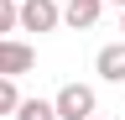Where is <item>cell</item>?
<instances>
[{"instance_id": "2", "label": "cell", "mask_w": 125, "mask_h": 120, "mask_svg": "<svg viewBox=\"0 0 125 120\" xmlns=\"http://www.w3.org/2000/svg\"><path fill=\"white\" fill-rule=\"evenodd\" d=\"M16 26H26V32H57V0H21L16 5Z\"/></svg>"}, {"instance_id": "3", "label": "cell", "mask_w": 125, "mask_h": 120, "mask_svg": "<svg viewBox=\"0 0 125 120\" xmlns=\"http://www.w3.org/2000/svg\"><path fill=\"white\" fill-rule=\"evenodd\" d=\"M37 68V52L26 47V42H10V37H0V73L5 78H21V73Z\"/></svg>"}, {"instance_id": "7", "label": "cell", "mask_w": 125, "mask_h": 120, "mask_svg": "<svg viewBox=\"0 0 125 120\" xmlns=\"http://www.w3.org/2000/svg\"><path fill=\"white\" fill-rule=\"evenodd\" d=\"M16 99H21L16 78H5V73H0V115H10V110H16Z\"/></svg>"}, {"instance_id": "6", "label": "cell", "mask_w": 125, "mask_h": 120, "mask_svg": "<svg viewBox=\"0 0 125 120\" xmlns=\"http://www.w3.org/2000/svg\"><path fill=\"white\" fill-rule=\"evenodd\" d=\"M16 120H57L52 115V99H16Z\"/></svg>"}, {"instance_id": "9", "label": "cell", "mask_w": 125, "mask_h": 120, "mask_svg": "<svg viewBox=\"0 0 125 120\" xmlns=\"http://www.w3.org/2000/svg\"><path fill=\"white\" fill-rule=\"evenodd\" d=\"M120 37H125V11H120Z\"/></svg>"}, {"instance_id": "5", "label": "cell", "mask_w": 125, "mask_h": 120, "mask_svg": "<svg viewBox=\"0 0 125 120\" xmlns=\"http://www.w3.org/2000/svg\"><path fill=\"white\" fill-rule=\"evenodd\" d=\"M94 68H99L104 84H125V42H109V47L94 52Z\"/></svg>"}, {"instance_id": "8", "label": "cell", "mask_w": 125, "mask_h": 120, "mask_svg": "<svg viewBox=\"0 0 125 120\" xmlns=\"http://www.w3.org/2000/svg\"><path fill=\"white\" fill-rule=\"evenodd\" d=\"M0 32H16V0H0Z\"/></svg>"}, {"instance_id": "11", "label": "cell", "mask_w": 125, "mask_h": 120, "mask_svg": "<svg viewBox=\"0 0 125 120\" xmlns=\"http://www.w3.org/2000/svg\"><path fill=\"white\" fill-rule=\"evenodd\" d=\"M115 5H125V0H115Z\"/></svg>"}, {"instance_id": "10", "label": "cell", "mask_w": 125, "mask_h": 120, "mask_svg": "<svg viewBox=\"0 0 125 120\" xmlns=\"http://www.w3.org/2000/svg\"><path fill=\"white\" fill-rule=\"evenodd\" d=\"M89 120H104V115H99V110H94V115H89Z\"/></svg>"}, {"instance_id": "4", "label": "cell", "mask_w": 125, "mask_h": 120, "mask_svg": "<svg viewBox=\"0 0 125 120\" xmlns=\"http://www.w3.org/2000/svg\"><path fill=\"white\" fill-rule=\"evenodd\" d=\"M104 0H68V5H57V21H68L73 32H89L94 21H99Z\"/></svg>"}, {"instance_id": "1", "label": "cell", "mask_w": 125, "mask_h": 120, "mask_svg": "<svg viewBox=\"0 0 125 120\" xmlns=\"http://www.w3.org/2000/svg\"><path fill=\"white\" fill-rule=\"evenodd\" d=\"M94 110H99V99H94L89 84H62L57 99H52V115H57V120H89Z\"/></svg>"}]
</instances>
